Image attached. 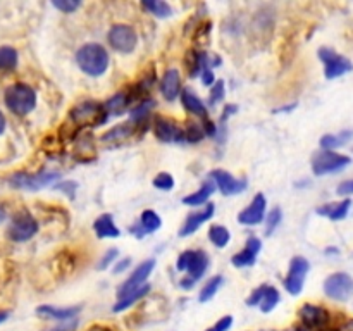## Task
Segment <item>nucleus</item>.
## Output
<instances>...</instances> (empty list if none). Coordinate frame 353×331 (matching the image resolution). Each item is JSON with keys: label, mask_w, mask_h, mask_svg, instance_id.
Here are the masks:
<instances>
[{"label": "nucleus", "mask_w": 353, "mask_h": 331, "mask_svg": "<svg viewBox=\"0 0 353 331\" xmlns=\"http://www.w3.org/2000/svg\"><path fill=\"white\" fill-rule=\"evenodd\" d=\"M93 231L99 238H117L121 234L119 228L114 223V217L110 214H102V216L97 217V221L93 223Z\"/></svg>", "instance_id": "25"}, {"label": "nucleus", "mask_w": 353, "mask_h": 331, "mask_svg": "<svg viewBox=\"0 0 353 331\" xmlns=\"http://www.w3.org/2000/svg\"><path fill=\"white\" fill-rule=\"evenodd\" d=\"M214 192H216V185H214L212 179H209V181H203L202 186H200L196 192L183 197V203H185V205H190V207L205 205L207 200L210 199V195H212Z\"/></svg>", "instance_id": "24"}, {"label": "nucleus", "mask_w": 353, "mask_h": 331, "mask_svg": "<svg viewBox=\"0 0 353 331\" xmlns=\"http://www.w3.org/2000/svg\"><path fill=\"white\" fill-rule=\"evenodd\" d=\"M55 188L62 190V192L65 193H74L76 188H78V185H76L74 181H62L59 183V185H55Z\"/></svg>", "instance_id": "47"}, {"label": "nucleus", "mask_w": 353, "mask_h": 331, "mask_svg": "<svg viewBox=\"0 0 353 331\" xmlns=\"http://www.w3.org/2000/svg\"><path fill=\"white\" fill-rule=\"evenodd\" d=\"M109 52L100 43H86L76 52V64L85 74L99 78L109 69Z\"/></svg>", "instance_id": "1"}, {"label": "nucleus", "mask_w": 353, "mask_h": 331, "mask_svg": "<svg viewBox=\"0 0 353 331\" xmlns=\"http://www.w3.org/2000/svg\"><path fill=\"white\" fill-rule=\"evenodd\" d=\"M176 268H178V271L188 272L186 278L196 283L209 268V255L203 250H186L178 257Z\"/></svg>", "instance_id": "5"}, {"label": "nucleus", "mask_w": 353, "mask_h": 331, "mask_svg": "<svg viewBox=\"0 0 353 331\" xmlns=\"http://www.w3.org/2000/svg\"><path fill=\"white\" fill-rule=\"evenodd\" d=\"M38 221L28 210H19L10 221L7 234L12 241H28L37 234Z\"/></svg>", "instance_id": "9"}, {"label": "nucleus", "mask_w": 353, "mask_h": 331, "mask_svg": "<svg viewBox=\"0 0 353 331\" xmlns=\"http://www.w3.org/2000/svg\"><path fill=\"white\" fill-rule=\"evenodd\" d=\"M262 248L261 238L250 237L245 243L243 250H240L238 254L233 255L231 262H233L234 268H250V265L255 264L257 261V255Z\"/></svg>", "instance_id": "18"}, {"label": "nucleus", "mask_w": 353, "mask_h": 331, "mask_svg": "<svg viewBox=\"0 0 353 331\" xmlns=\"http://www.w3.org/2000/svg\"><path fill=\"white\" fill-rule=\"evenodd\" d=\"M119 257V252H117V248H109V250L103 254V257L100 259V264H99V269H105L109 268L110 264H112L116 259Z\"/></svg>", "instance_id": "41"}, {"label": "nucleus", "mask_w": 353, "mask_h": 331, "mask_svg": "<svg viewBox=\"0 0 353 331\" xmlns=\"http://www.w3.org/2000/svg\"><path fill=\"white\" fill-rule=\"evenodd\" d=\"M352 137H353L352 130H343L341 133H336V134H324V137L321 138V147H323V150H336V148L343 147L345 143H348V141L352 140Z\"/></svg>", "instance_id": "28"}, {"label": "nucleus", "mask_w": 353, "mask_h": 331, "mask_svg": "<svg viewBox=\"0 0 353 331\" xmlns=\"http://www.w3.org/2000/svg\"><path fill=\"white\" fill-rule=\"evenodd\" d=\"M279 299H281V295H279L278 288L268 285V288H265V293H264V297H262L259 307H261L262 312H271V310H274L276 305L279 303Z\"/></svg>", "instance_id": "32"}, {"label": "nucleus", "mask_w": 353, "mask_h": 331, "mask_svg": "<svg viewBox=\"0 0 353 331\" xmlns=\"http://www.w3.org/2000/svg\"><path fill=\"white\" fill-rule=\"evenodd\" d=\"M352 159L348 155L338 154L334 150H319L312 157V171L316 176L333 174V172L343 171L350 166Z\"/></svg>", "instance_id": "4"}, {"label": "nucleus", "mask_w": 353, "mask_h": 331, "mask_svg": "<svg viewBox=\"0 0 353 331\" xmlns=\"http://www.w3.org/2000/svg\"><path fill=\"white\" fill-rule=\"evenodd\" d=\"M61 178V174L55 171H41V172H17L9 179L10 186L19 190H30V192H37V190L45 188V186L52 185L55 179Z\"/></svg>", "instance_id": "6"}, {"label": "nucleus", "mask_w": 353, "mask_h": 331, "mask_svg": "<svg viewBox=\"0 0 353 331\" xmlns=\"http://www.w3.org/2000/svg\"><path fill=\"white\" fill-rule=\"evenodd\" d=\"M52 6H54L55 9L61 10V12L71 14V12H74L76 9H79V7H81V2H79V0H54V2H52Z\"/></svg>", "instance_id": "40"}, {"label": "nucleus", "mask_w": 353, "mask_h": 331, "mask_svg": "<svg viewBox=\"0 0 353 331\" xmlns=\"http://www.w3.org/2000/svg\"><path fill=\"white\" fill-rule=\"evenodd\" d=\"M236 109H238V106H234V103L224 107V112H223V116H221V124L226 123V121L230 119V116H233V114L236 112Z\"/></svg>", "instance_id": "48"}, {"label": "nucleus", "mask_w": 353, "mask_h": 331, "mask_svg": "<svg viewBox=\"0 0 353 331\" xmlns=\"http://www.w3.org/2000/svg\"><path fill=\"white\" fill-rule=\"evenodd\" d=\"M299 316L309 331H326L331 321L330 310L321 305H314V303H305L300 309Z\"/></svg>", "instance_id": "12"}, {"label": "nucleus", "mask_w": 353, "mask_h": 331, "mask_svg": "<svg viewBox=\"0 0 353 331\" xmlns=\"http://www.w3.org/2000/svg\"><path fill=\"white\" fill-rule=\"evenodd\" d=\"M203 137H205V133H203L202 124L199 123H190L185 130V141H188V143H199L200 140H203Z\"/></svg>", "instance_id": "36"}, {"label": "nucleus", "mask_w": 353, "mask_h": 331, "mask_svg": "<svg viewBox=\"0 0 353 331\" xmlns=\"http://www.w3.org/2000/svg\"><path fill=\"white\" fill-rule=\"evenodd\" d=\"M265 207H268V200L262 193H257L250 202V205L245 207L238 214V223L245 224V226H255V224L262 223L265 217Z\"/></svg>", "instance_id": "16"}, {"label": "nucleus", "mask_w": 353, "mask_h": 331, "mask_svg": "<svg viewBox=\"0 0 353 331\" xmlns=\"http://www.w3.org/2000/svg\"><path fill=\"white\" fill-rule=\"evenodd\" d=\"M154 133L157 140L164 141V143H181V141H185V128H181L174 119H169V117H155Z\"/></svg>", "instance_id": "13"}, {"label": "nucleus", "mask_w": 353, "mask_h": 331, "mask_svg": "<svg viewBox=\"0 0 353 331\" xmlns=\"http://www.w3.org/2000/svg\"><path fill=\"white\" fill-rule=\"evenodd\" d=\"M210 179L214 181V185L219 188V192L223 195H238L243 190H247L248 183L247 179H238L234 178L231 172L224 171V169H214L210 172Z\"/></svg>", "instance_id": "15"}, {"label": "nucleus", "mask_w": 353, "mask_h": 331, "mask_svg": "<svg viewBox=\"0 0 353 331\" xmlns=\"http://www.w3.org/2000/svg\"><path fill=\"white\" fill-rule=\"evenodd\" d=\"M50 331H74V324L72 326H59V328H54V330Z\"/></svg>", "instance_id": "49"}, {"label": "nucleus", "mask_w": 353, "mask_h": 331, "mask_svg": "<svg viewBox=\"0 0 353 331\" xmlns=\"http://www.w3.org/2000/svg\"><path fill=\"white\" fill-rule=\"evenodd\" d=\"M69 119L79 128H97L102 126V124H105L109 121V112H107L102 102H97V100H83V102L76 103L69 110Z\"/></svg>", "instance_id": "2"}, {"label": "nucleus", "mask_w": 353, "mask_h": 331, "mask_svg": "<svg viewBox=\"0 0 353 331\" xmlns=\"http://www.w3.org/2000/svg\"><path fill=\"white\" fill-rule=\"evenodd\" d=\"M7 316H9V312H0V323H3L7 319Z\"/></svg>", "instance_id": "51"}, {"label": "nucleus", "mask_w": 353, "mask_h": 331, "mask_svg": "<svg viewBox=\"0 0 353 331\" xmlns=\"http://www.w3.org/2000/svg\"><path fill=\"white\" fill-rule=\"evenodd\" d=\"M324 293L330 299L343 302L353 293V278L348 272H334L324 281Z\"/></svg>", "instance_id": "11"}, {"label": "nucleus", "mask_w": 353, "mask_h": 331, "mask_svg": "<svg viewBox=\"0 0 353 331\" xmlns=\"http://www.w3.org/2000/svg\"><path fill=\"white\" fill-rule=\"evenodd\" d=\"M37 314L48 317V319L69 321L79 314V307H54V305H41L37 309Z\"/></svg>", "instance_id": "26"}, {"label": "nucleus", "mask_w": 353, "mask_h": 331, "mask_svg": "<svg viewBox=\"0 0 353 331\" xmlns=\"http://www.w3.org/2000/svg\"><path fill=\"white\" fill-rule=\"evenodd\" d=\"M148 292H150V285H147V283H145L143 286H140V288H137V290H134V292H131L130 295H126V297H123V299H119V302H117L116 305H114V312H123V310L130 309V307L133 305V303H137L138 300L143 299L145 295H148Z\"/></svg>", "instance_id": "29"}, {"label": "nucleus", "mask_w": 353, "mask_h": 331, "mask_svg": "<svg viewBox=\"0 0 353 331\" xmlns=\"http://www.w3.org/2000/svg\"><path fill=\"white\" fill-rule=\"evenodd\" d=\"M155 107V100L143 99L133 110H131V121L137 124H141L148 117L150 110Z\"/></svg>", "instance_id": "34"}, {"label": "nucleus", "mask_w": 353, "mask_h": 331, "mask_svg": "<svg viewBox=\"0 0 353 331\" xmlns=\"http://www.w3.org/2000/svg\"><path fill=\"white\" fill-rule=\"evenodd\" d=\"M161 226H162V219L159 217V214L155 212V210L147 209L141 212L138 224H134V226L130 228V233L133 234V237L143 238L145 234L154 233V231H157Z\"/></svg>", "instance_id": "19"}, {"label": "nucleus", "mask_w": 353, "mask_h": 331, "mask_svg": "<svg viewBox=\"0 0 353 331\" xmlns=\"http://www.w3.org/2000/svg\"><path fill=\"white\" fill-rule=\"evenodd\" d=\"M141 7L150 14H154L155 17H162V19H165V17L172 14V7L168 2H164V0H143Z\"/></svg>", "instance_id": "30"}, {"label": "nucleus", "mask_w": 353, "mask_h": 331, "mask_svg": "<svg viewBox=\"0 0 353 331\" xmlns=\"http://www.w3.org/2000/svg\"><path fill=\"white\" fill-rule=\"evenodd\" d=\"M231 326H233V317H231V316H224L223 319L217 321V323L214 324L212 328H209V330H207V331H228Z\"/></svg>", "instance_id": "43"}, {"label": "nucleus", "mask_w": 353, "mask_h": 331, "mask_svg": "<svg viewBox=\"0 0 353 331\" xmlns=\"http://www.w3.org/2000/svg\"><path fill=\"white\" fill-rule=\"evenodd\" d=\"M200 76H202L203 85L210 86V85H214V83H216V78H214V72H212V69H210V68L203 69V71L200 72Z\"/></svg>", "instance_id": "46"}, {"label": "nucleus", "mask_w": 353, "mask_h": 331, "mask_svg": "<svg viewBox=\"0 0 353 331\" xmlns=\"http://www.w3.org/2000/svg\"><path fill=\"white\" fill-rule=\"evenodd\" d=\"M265 288H268V285H261L259 288H255L254 292H252V295L247 299L248 305H250V307L259 305V303H261V300H262V297H264Z\"/></svg>", "instance_id": "42"}, {"label": "nucleus", "mask_w": 353, "mask_h": 331, "mask_svg": "<svg viewBox=\"0 0 353 331\" xmlns=\"http://www.w3.org/2000/svg\"><path fill=\"white\" fill-rule=\"evenodd\" d=\"M352 200L345 199L341 202H331L326 203V205H321L317 209V214L324 217H330L331 221H341L348 216V210H350Z\"/></svg>", "instance_id": "23"}, {"label": "nucleus", "mask_w": 353, "mask_h": 331, "mask_svg": "<svg viewBox=\"0 0 353 331\" xmlns=\"http://www.w3.org/2000/svg\"><path fill=\"white\" fill-rule=\"evenodd\" d=\"M209 238L217 248H224L230 243L231 234L230 231H228V228H224L223 224H212L209 230Z\"/></svg>", "instance_id": "31"}, {"label": "nucleus", "mask_w": 353, "mask_h": 331, "mask_svg": "<svg viewBox=\"0 0 353 331\" xmlns=\"http://www.w3.org/2000/svg\"><path fill=\"white\" fill-rule=\"evenodd\" d=\"M109 45L121 54H131L138 45V34L130 24H114L107 33Z\"/></svg>", "instance_id": "8"}, {"label": "nucleus", "mask_w": 353, "mask_h": 331, "mask_svg": "<svg viewBox=\"0 0 353 331\" xmlns=\"http://www.w3.org/2000/svg\"><path fill=\"white\" fill-rule=\"evenodd\" d=\"M224 95H226V85H224L223 79H217L216 83H214L212 90H210V95H209V103L212 107H216L217 103L223 102Z\"/></svg>", "instance_id": "38"}, {"label": "nucleus", "mask_w": 353, "mask_h": 331, "mask_svg": "<svg viewBox=\"0 0 353 331\" xmlns=\"http://www.w3.org/2000/svg\"><path fill=\"white\" fill-rule=\"evenodd\" d=\"M154 186L162 192H169V190L174 188V178L169 172H159L154 178Z\"/></svg>", "instance_id": "39"}, {"label": "nucleus", "mask_w": 353, "mask_h": 331, "mask_svg": "<svg viewBox=\"0 0 353 331\" xmlns=\"http://www.w3.org/2000/svg\"><path fill=\"white\" fill-rule=\"evenodd\" d=\"M134 102L133 95H131L130 88L128 90H123V92L116 93V95L110 97L109 100H107L105 103H103V107H105V110L110 114H121L124 112V110L130 107V103Z\"/></svg>", "instance_id": "27"}, {"label": "nucleus", "mask_w": 353, "mask_h": 331, "mask_svg": "<svg viewBox=\"0 0 353 331\" xmlns=\"http://www.w3.org/2000/svg\"><path fill=\"white\" fill-rule=\"evenodd\" d=\"M155 268V261L154 259H148V261H143L140 265H138L137 269H134L133 272H131L130 278L126 279V281L123 283V285L119 286V292H117V297L119 299H123V297L130 295L131 292H134L137 288H140V286L145 285V281L148 279V276L152 274V271H154Z\"/></svg>", "instance_id": "14"}, {"label": "nucleus", "mask_w": 353, "mask_h": 331, "mask_svg": "<svg viewBox=\"0 0 353 331\" xmlns=\"http://www.w3.org/2000/svg\"><path fill=\"white\" fill-rule=\"evenodd\" d=\"M181 76L174 68H169L161 79V93L165 100L172 102L181 95Z\"/></svg>", "instance_id": "20"}, {"label": "nucleus", "mask_w": 353, "mask_h": 331, "mask_svg": "<svg viewBox=\"0 0 353 331\" xmlns=\"http://www.w3.org/2000/svg\"><path fill=\"white\" fill-rule=\"evenodd\" d=\"M309 269L310 264L305 257H296L292 259L290 262V269H288V274H286L285 279V288L286 292L292 293V295H300L303 290V285H305V278L309 274Z\"/></svg>", "instance_id": "10"}, {"label": "nucleus", "mask_w": 353, "mask_h": 331, "mask_svg": "<svg viewBox=\"0 0 353 331\" xmlns=\"http://www.w3.org/2000/svg\"><path fill=\"white\" fill-rule=\"evenodd\" d=\"M130 265H131V259L130 257L121 259V261H117L116 265H114V269H112L114 274H119V272H124L128 268H130Z\"/></svg>", "instance_id": "45"}, {"label": "nucleus", "mask_w": 353, "mask_h": 331, "mask_svg": "<svg viewBox=\"0 0 353 331\" xmlns=\"http://www.w3.org/2000/svg\"><path fill=\"white\" fill-rule=\"evenodd\" d=\"M17 66V52L12 47H0V71H12Z\"/></svg>", "instance_id": "35"}, {"label": "nucleus", "mask_w": 353, "mask_h": 331, "mask_svg": "<svg viewBox=\"0 0 353 331\" xmlns=\"http://www.w3.org/2000/svg\"><path fill=\"white\" fill-rule=\"evenodd\" d=\"M319 59L324 64V76L327 79L340 78V76H345L347 72H350L353 69V64L350 59H347L345 55L338 54L336 50L330 47H321L319 52H317Z\"/></svg>", "instance_id": "7"}, {"label": "nucleus", "mask_w": 353, "mask_h": 331, "mask_svg": "<svg viewBox=\"0 0 353 331\" xmlns=\"http://www.w3.org/2000/svg\"><path fill=\"white\" fill-rule=\"evenodd\" d=\"M140 124L133 123V121H126V123H121L117 126H114L112 130L107 131L102 137V141L105 143H121V141L128 140V138H133L137 134V130Z\"/></svg>", "instance_id": "22"}, {"label": "nucleus", "mask_w": 353, "mask_h": 331, "mask_svg": "<svg viewBox=\"0 0 353 331\" xmlns=\"http://www.w3.org/2000/svg\"><path fill=\"white\" fill-rule=\"evenodd\" d=\"M283 221V210L279 207H274L271 212L268 214V219H265V234H272L276 231V228L281 224Z\"/></svg>", "instance_id": "37"}, {"label": "nucleus", "mask_w": 353, "mask_h": 331, "mask_svg": "<svg viewBox=\"0 0 353 331\" xmlns=\"http://www.w3.org/2000/svg\"><path fill=\"white\" fill-rule=\"evenodd\" d=\"M6 219V210L2 209V207H0V221H3Z\"/></svg>", "instance_id": "52"}, {"label": "nucleus", "mask_w": 353, "mask_h": 331, "mask_svg": "<svg viewBox=\"0 0 353 331\" xmlns=\"http://www.w3.org/2000/svg\"><path fill=\"white\" fill-rule=\"evenodd\" d=\"M6 131V117H3V114L0 112V134Z\"/></svg>", "instance_id": "50"}, {"label": "nucleus", "mask_w": 353, "mask_h": 331, "mask_svg": "<svg viewBox=\"0 0 353 331\" xmlns=\"http://www.w3.org/2000/svg\"><path fill=\"white\" fill-rule=\"evenodd\" d=\"M179 99H181L183 107H185L190 114L202 117V119H209V110H207V106L200 100V97L196 95L193 90L183 88Z\"/></svg>", "instance_id": "21"}, {"label": "nucleus", "mask_w": 353, "mask_h": 331, "mask_svg": "<svg viewBox=\"0 0 353 331\" xmlns=\"http://www.w3.org/2000/svg\"><path fill=\"white\" fill-rule=\"evenodd\" d=\"M214 212H216V205H214V203H205V205H203V209L190 214V216L185 219V223H183L181 230H179V237L185 238V237H190V234L195 233V231L199 230L203 223H207V221L214 216Z\"/></svg>", "instance_id": "17"}, {"label": "nucleus", "mask_w": 353, "mask_h": 331, "mask_svg": "<svg viewBox=\"0 0 353 331\" xmlns=\"http://www.w3.org/2000/svg\"><path fill=\"white\" fill-rule=\"evenodd\" d=\"M223 283H224L223 276H214V278H210L209 281L202 286V290H200V295H199L200 302H209V300L212 299L217 292H219V288Z\"/></svg>", "instance_id": "33"}, {"label": "nucleus", "mask_w": 353, "mask_h": 331, "mask_svg": "<svg viewBox=\"0 0 353 331\" xmlns=\"http://www.w3.org/2000/svg\"><path fill=\"white\" fill-rule=\"evenodd\" d=\"M336 192L340 193V195L343 197H348V195H353V179H348V181H343L338 185Z\"/></svg>", "instance_id": "44"}, {"label": "nucleus", "mask_w": 353, "mask_h": 331, "mask_svg": "<svg viewBox=\"0 0 353 331\" xmlns=\"http://www.w3.org/2000/svg\"><path fill=\"white\" fill-rule=\"evenodd\" d=\"M6 106L17 116H26L37 107V92L26 83H14L6 90Z\"/></svg>", "instance_id": "3"}]
</instances>
